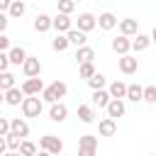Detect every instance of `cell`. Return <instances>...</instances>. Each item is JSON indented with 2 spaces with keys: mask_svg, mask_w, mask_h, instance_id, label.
I'll use <instances>...</instances> for the list:
<instances>
[{
  "mask_svg": "<svg viewBox=\"0 0 156 156\" xmlns=\"http://www.w3.org/2000/svg\"><path fill=\"white\" fill-rule=\"evenodd\" d=\"M66 93H68V85H66L63 80H54L51 85H44V90H41L39 95H41V100H44V102H49V105H51V102L61 100Z\"/></svg>",
  "mask_w": 156,
  "mask_h": 156,
  "instance_id": "obj_1",
  "label": "cell"
},
{
  "mask_svg": "<svg viewBox=\"0 0 156 156\" xmlns=\"http://www.w3.org/2000/svg\"><path fill=\"white\" fill-rule=\"evenodd\" d=\"M44 110V100L39 95H24L22 98V115L24 117H39Z\"/></svg>",
  "mask_w": 156,
  "mask_h": 156,
  "instance_id": "obj_2",
  "label": "cell"
},
{
  "mask_svg": "<svg viewBox=\"0 0 156 156\" xmlns=\"http://www.w3.org/2000/svg\"><path fill=\"white\" fill-rule=\"evenodd\" d=\"M39 149H41L44 154H61V151H63V141H61L58 136H54V134H44V136L39 139Z\"/></svg>",
  "mask_w": 156,
  "mask_h": 156,
  "instance_id": "obj_3",
  "label": "cell"
},
{
  "mask_svg": "<svg viewBox=\"0 0 156 156\" xmlns=\"http://www.w3.org/2000/svg\"><path fill=\"white\" fill-rule=\"evenodd\" d=\"M98 151V136L95 134H83L78 139V154L80 156H93Z\"/></svg>",
  "mask_w": 156,
  "mask_h": 156,
  "instance_id": "obj_4",
  "label": "cell"
},
{
  "mask_svg": "<svg viewBox=\"0 0 156 156\" xmlns=\"http://www.w3.org/2000/svg\"><path fill=\"white\" fill-rule=\"evenodd\" d=\"M76 27L80 29V32H93L95 27H98V17L93 15V12H80L78 15V20H76Z\"/></svg>",
  "mask_w": 156,
  "mask_h": 156,
  "instance_id": "obj_5",
  "label": "cell"
},
{
  "mask_svg": "<svg viewBox=\"0 0 156 156\" xmlns=\"http://www.w3.org/2000/svg\"><path fill=\"white\" fill-rule=\"evenodd\" d=\"M20 88H22V93H24V95H39V93L44 90V80H41L39 76H29Z\"/></svg>",
  "mask_w": 156,
  "mask_h": 156,
  "instance_id": "obj_6",
  "label": "cell"
},
{
  "mask_svg": "<svg viewBox=\"0 0 156 156\" xmlns=\"http://www.w3.org/2000/svg\"><path fill=\"white\" fill-rule=\"evenodd\" d=\"M105 110H107V117H124V112H127V105H124V98H110V102L105 105Z\"/></svg>",
  "mask_w": 156,
  "mask_h": 156,
  "instance_id": "obj_7",
  "label": "cell"
},
{
  "mask_svg": "<svg viewBox=\"0 0 156 156\" xmlns=\"http://www.w3.org/2000/svg\"><path fill=\"white\" fill-rule=\"evenodd\" d=\"M136 68H139V61H136V56H132V54H122V56H119V71H122L124 76H132V73H136Z\"/></svg>",
  "mask_w": 156,
  "mask_h": 156,
  "instance_id": "obj_8",
  "label": "cell"
},
{
  "mask_svg": "<svg viewBox=\"0 0 156 156\" xmlns=\"http://www.w3.org/2000/svg\"><path fill=\"white\" fill-rule=\"evenodd\" d=\"M22 73L29 78V76H39L41 73V61H39V56H27L24 61H22Z\"/></svg>",
  "mask_w": 156,
  "mask_h": 156,
  "instance_id": "obj_9",
  "label": "cell"
},
{
  "mask_svg": "<svg viewBox=\"0 0 156 156\" xmlns=\"http://www.w3.org/2000/svg\"><path fill=\"white\" fill-rule=\"evenodd\" d=\"M66 117H68V107H66L61 100L51 102V107H49V119H51V122H66Z\"/></svg>",
  "mask_w": 156,
  "mask_h": 156,
  "instance_id": "obj_10",
  "label": "cell"
},
{
  "mask_svg": "<svg viewBox=\"0 0 156 156\" xmlns=\"http://www.w3.org/2000/svg\"><path fill=\"white\" fill-rule=\"evenodd\" d=\"M51 27H54L56 32H68V29L73 27V20H71V15L58 12L56 17H51Z\"/></svg>",
  "mask_w": 156,
  "mask_h": 156,
  "instance_id": "obj_11",
  "label": "cell"
},
{
  "mask_svg": "<svg viewBox=\"0 0 156 156\" xmlns=\"http://www.w3.org/2000/svg\"><path fill=\"white\" fill-rule=\"evenodd\" d=\"M112 51L119 54V56H122V54H129V51H132V39H129L127 34L115 37V39H112Z\"/></svg>",
  "mask_w": 156,
  "mask_h": 156,
  "instance_id": "obj_12",
  "label": "cell"
},
{
  "mask_svg": "<svg viewBox=\"0 0 156 156\" xmlns=\"http://www.w3.org/2000/svg\"><path fill=\"white\" fill-rule=\"evenodd\" d=\"M117 24H119V34H127V37H134V34L139 32V22H136L134 17H124V20H119Z\"/></svg>",
  "mask_w": 156,
  "mask_h": 156,
  "instance_id": "obj_13",
  "label": "cell"
},
{
  "mask_svg": "<svg viewBox=\"0 0 156 156\" xmlns=\"http://www.w3.org/2000/svg\"><path fill=\"white\" fill-rule=\"evenodd\" d=\"M10 129H12L15 134H20L22 139L29 136V124H27L24 117H12V119H10Z\"/></svg>",
  "mask_w": 156,
  "mask_h": 156,
  "instance_id": "obj_14",
  "label": "cell"
},
{
  "mask_svg": "<svg viewBox=\"0 0 156 156\" xmlns=\"http://www.w3.org/2000/svg\"><path fill=\"white\" fill-rule=\"evenodd\" d=\"M115 132H117V119H115V117L100 119V124H98V134H100V136H112Z\"/></svg>",
  "mask_w": 156,
  "mask_h": 156,
  "instance_id": "obj_15",
  "label": "cell"
},
{
  "mask_svg": "<svg viewBox=\"0 0 156 156\" xmlns=\"http://www.w3.org/2000/svg\"><path fill=\"white\" fill-rule=\"evenodd\" d=\"M149 46H151V37H149V34L136 32V34H134V39H132V51H136V54H139V51H146Z\"/></svg>",
  "mask_w": 156,
  "mask_h": 156,
  "instance_id": "obj_16",
  "label": "cell"
},
{
  "mask_svg": "<svg viewBox=\"0 0 156 156\" xmlns=\"http://www.w3.org/2000/svg\"><path fill=\"white\" fill-rule=\"evenodd\" d=\"M117 17L112 15V12H102V15H98V27L100 29H105V32H110V29H115L117 27Z\"/></svg>",
  "mask_w": 156,
  "mask_h": 156,
  "instance_id": "obj_17",
  "label": "cell"
},
{
  "mask_svg": "<svg viewBox=\"0 0 156 156\" xmlns=\"http://www.w3.org/2000/svg\"><path fill=\"white\" fill-rule=\"evenodd\" d=\"M66 37H68V44H73V46H83V44L88 41V34L80 32L78 27H71V29L66 32Z\"/></svg>",
  "mask_w": 156,
  "mask_h": 156,
  "instance_id": "obj_18",
  "label": "cell"
},
{
  "mask_svg": "<svg viewBox=\"0 0 156 156\" xmlns=\"http://www.w3.org/2000/svg\"><path fill=\"white\" fill-rule=\"evenodd\" d=\"M22 98H24V93H22V88H17V85H12V88H7L5 90V102L7 105H22Z\"/></svg>",
  "mask_w": 156,
  "mask_h": 156,
  "instance_id": "obj_19",
  "label": "cell"
},
{
  "mask_svg": "<svg viewBox=\"0 0 156 156\" xmlns=\"http://www.w3.org/2000/svg\"><path fill=\"white\" fill-rule=\"evenodd\" d=\"M7 56H10V66H22V61L27 58V51L22 46H12L7 49Z\"/></svg>",
  "mask_w": 156,
  "mask_h": 156,
  "instance_id": "obj_20",
  "label": "cell"
},
{
  "mask_svg": "<svg viewBox=\"0 0 156 156\" xmlns=\"http://www.w3.org/2000/svg\"><path fill=\"white\" fill-rule=\"evenodd\" d=\"M68 46H71V44H68V37H66V32H56V37L51 39V49L61 54V51H66Z\"/></svg>",
  "mask_w": 156,
  "mask_h": 156,
  "instance_id": "obj_21",
  "label": "cell"
},
{
  "mask_svg": "<svg viewBox=\"0 0 156 156\" xmlns=\"http://www.w3.org/2000/svg\"><path fill=\"white\" fill-rule=\"evenodd\" d=\"M34 29H37L39 34L49 32V29H51V17H49V15H44V12H41V15H37V17H34Z\"/></svg>",
  "mask_w": 156,
  "mask_h": 156,
  "instance_id": "obj_22",
  "label": "cell"
},
{
  "mask_svg": "<svg viewBox=\"0 0 156 156\" xmlns=\"http://www.w3.org/2000/svg\"><path fill=\"white\" fill-rule=\"evenodd\" d=\"M76 58H78V63H85V61H93L95 58V49H90V46H76Z\"/></svg>",
  "mask_w": 156,
  "mask_h": 156,
  "instance_id": "obj_23",
  "label": "cell"
},
{
  "mask_svg": "<svg viewBox=\"0 0 156 156\" xmlns=\"http://www.w3.org/2000/svg\"><path fill=\"white\" fill-rule=\"evenodd\" d=\"M141 95H144V88L139 85V83H132V85H127V100L129 102H141Z\"/></svg>",
  "mask_w": 156,
  "mask_h": 156,
  "instance_id": "obj_24",
  "label": "cell"
},
{
  "mask_svg": "<svg viewBox=\"0 0 156 156\" xmlns=\"http://www.w3.org/2000/svg\"><path fill=\"white\" fill-rule=\"evenodd\" d=\"M78 119H80L83 124H93V122H95L93 107H90V105H78Z\"/></svg>",
  "mask_w": 156,
  "mask_h": 156,
  "instance_id": "obj_25",
  "label": "cell"
},
{
  "mask_svg": "<svg viewBox=\"0 0 156 156\" xmlns=\"http://www.w3.org/2000/svg\"><path fill=\"white\" fill-rule=\"evenodd\" d=\"M107 93H110V98H124V95H127V83L115 80V83L107 85Z\"/></svg>",
  "mask_w": 156,
  "mask_h": 156,
  "instance_id": "obj_26",
  "label": "cell"
},
{
  "mask_svg": "<svg viewBox=\"0 0 156 156\" xmlns=\"http://www.w3.org/2000/svg\"><path fill=\"white\" fill-rule=\"evenodd\" d=\"M110 102V93L105 90V88H98V90H93V105H98V107H105Z\"/></svg>",
  "mask_w": 156,
  "mask_h": 156,
  "instance_id": "obj_27",
  "label": "cell"
},
{
  "mask_svg": "<svg viewBox=\"0 0 156 156\" xmlns=\"http://www.w3.org/2000/svg\"><path fill=\"white\" fill-rule=\"evenodd\" d=\"M24 12H27V5H24L22 0H12L10 7H7V15H10V17H22Z\"/></svg>",
  "mask_w": 156,
  "mask_h": 156,
  "instance_id": "obj_28",
  "label": "cell"
},
{
  "mask_svg": "<svg viewBox=\"0 0 156 156\" xmlns=\"http://www.w3.org/2000/svg\"><path fill=\"white\" fill-rule=\"evenodd\" d=\"M88 85H90V90H98V88H105V85H107V78H105L102 73H98V71H95V73H93V76L88 78Z\"/></svg>",
  "mask_w": 156,
  "mask_h": 156,
  "instance_id": "obj_29",
  "label": "cell"
},
{
  "mask_svg": "<svg viewBox=\"0 0 156 156\" xmlns=\"http://www.w3.org/2000/svg\"><path fill=\"white\" fill-rule=\"evenodd\" d=\"M5 141H7V151H17L20 149V141H22V136L20 134H15L12 129L5 134Z\"/></svg>",
  "mask_w": 156,
  "mask_h": 156,
  "instance_id": "obj_30",
  "label": "cell"
},
{
  "mask_svg": "<svg viewBox=\"0 0 156 156\" xmlns=\"http://www.w3.org/2000/svg\"><path fill=\"white\" fill-rule=\"evenodd\" d=\"M12 85H17L15 76H12L10 71H0V90H7V88H12Z\"/></svg>",
  "mask_w": 156,
  "mask_h": 156,
  "instance_id": "obj_31",
  "label": "cell"
},
{
  "mask_svg": "<svg viewBox=\"0 0 156 156\" xmlns=\"http://www.w3.org/2000/svg\"><path fill=\"white\" fill-rule=\"evenodd\" d=\"M93 73H95V66H93V61H85V63H80V68H78V76H80L83 80H88Z\"/></svg>",
  "mask_w": 156,
  "mask_h": 156,
  "instance_id": "obj_32",
  "label": "cell"
},
{
  "mask_svg": "<svg viewBox=\"0 0 156 156\" xmlns=\"http://www.w3.org/2000/svg\"><path fill=\"white\" fill-rule=\"evenodd\" d=\"M141 102H149V105H156V85H146V88H144V95H141Z\"/></svg>",
  "mask_w": 156,
  "mask_h": 156,
  "instance_id": "obj_33",
  "label": "cell"
},
{
  "mask_svg": "<svg viewBox=\"0 0 156 156\" xmlns=\"http://www.w3.org/2000/svg\"><path fill=\"white\" fill-rule=\"evenodd\" d=\"M20 154H24V156H32V154H37V144H32V141H27V139H22L20 141V149H17Z\"/></svg>",
  "mask_w": 156,
  "mask_h": 156,
  "instance_id": "obj_34",
  "label": "cell"
},
{
  "mask_svg": "<svg viewBox=\"0 0 156 156\" xmlns=\"http://www.w3.org/2000/svg\"><path fill=\"white\" fill-rule=\"evenodd\" d=\"M76 10V2L73 0H58V12H66V15H71Z\"/></svg>",
  "mask_w": 156,
  "mask_h": 156,
  "instance_id": "obj_35",
  "label": "cell"
},
{
  "mask_svg": "<svg viewBox=\"0 0 156 156\" xmlns=\"http://www.w3.org/2000/svg\"><path fill=\"white\" fill-rule=\"evenodd\" d=\"M10 132V119L7 117H0V136H5Z\"/></svg>",
  "mask_w": 156,
  "mask_h": 156,
  "instance_id": "obj_36",
  "label": "cell"
},
{
  "mask_svg": "<svg viewBox=\"0 0 156 156\" xmlns=\"http://www.w3.org/2000/svg\"><path fill=\"white\" fill-rule=\"evenodd\" d=\"M7 66H10V56H7V51H0V71H7Z\"/></svg>",
  "mask_w": 156,
  "mask_h": 156,
  "instance_id": "obj_37",
  "label": "cell"
},
{
  "mask_svg": "<svg viewBox=\"0 0 156 156\" xmlns=\"http://www.w3.org/2000/svg\"><path fill=\"white\" fill-rule=\"evenodd\" d=\"M7 24H10V15L0 12V32H5V29H7Z\"/></svg>",
  "mask_w": 156,
  "mask_h": 156,
  "instance_id": "obj_38",
  "label": "cell"
},
{
  "mask_svg": "<svg viewBox=\"0 0 156 156\" xmlns=\"http://www.w3.org/2000/svg\"><path fill=\"white\" fill-rule=\"evenodd\" d=\"M10 49V39L5 37V32H0V51H7Z\"/></svg>",
  "mask_w": 156,
  "mask_h": 156,
  "instance_id": "obj_39",
  "label": "cell"
},
{
  "mask_svg": "<svg viewBox=\"0 0 156 156\" xmlns=\"http://www.w3.org/2000/svg\"><path fill=\"white\" fill-rule=\"evenodd\" d=\"M10 2H12V0H0V12H7V7H10Z\"/></svg>",
  "mask_w": 156,
  "mask_h": 156,
  "instance_id": "obj_40",
  "label": "cell"
},
{
  "mask_svg": "<svg viewBox=\"0 0 156 156\" xmlns=\"http://www.w3.org/2000/svg\"><path fill=\"white\" fill-rule=\"evenodd\" d=\"M7 151V141H5V136H0V156Z\"/></svg>",
  "mask_w": 156,
  "mask_h": 156,
  "instance_id": "obj_41",
  "label": "cell"
},
{
  "mask_svg": "<svg viewBox=\"0 0 156 156\" xmlns=\"http://www.w3.org/2000/svg\"><path fill=\"white\" fill-rule=\"evenodd\" d=\"M149 37H151V44H156V24H154V29H151V34H149Z\"/></svg>",
  "mask_w": 156,
  "mask_h": 156,
  "instance_id": "obj_42",
  "label": "cell"
},
{
  "mask_svg": "<svg viewBox=\"0 0 156 156\" xmlns=\"http://www.w3.org/2000/svg\"><path fill=\"white\" fill-rule=\"evenodd\" d=\"M5 102V90H0V105Z\"/></svg>",
  "mask_w": 156,
  "mask_h": 156,
  "instance_id": "obj_43",
  "label": "cell"
},
{
  "mask_svg": "<svg viewBox=\"0 0 156 156\" xmlns=\"http://www.w3.org/2000/svg\"><path fill=\"white\" fill-rule=\"evenodd\" d=\"M73 2H76V5H78V2H83V0H73Z\"/></svg>",
  "mask_w": 156,
  "mask_h": 156,
  "instance_id": "obj_44",
  "label": "cell"
}]
</instances>
